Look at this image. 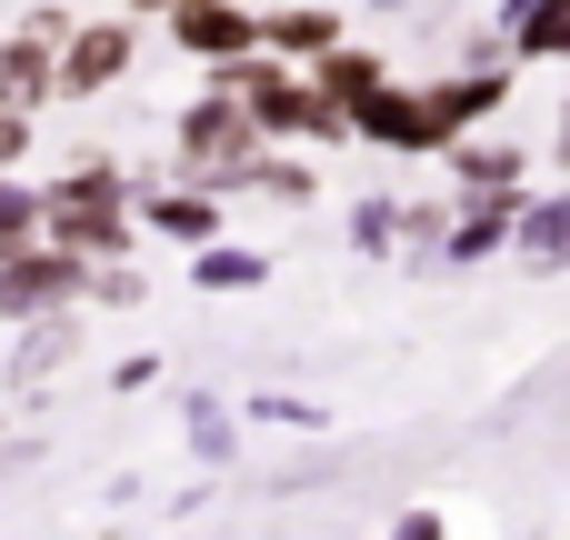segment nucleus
<instances>
[{
    "instance_id": "8",
    "label": "nucleus",
    "mask_w": 570,
    "mask_h": 540,
    "mask_svg": "<svg viewBox=\"0 0 570 540\" xmlns=\"http://www.w3.org/2000/svg\"><path fill=\"white\" fill-rule=\"evenodd\" d=\"M511 240H521L531 271H561V261H570V200H531V210H511Z\"/></svg>"
},
{
    "instance_id": "3",
    "label": "nucleus",
    "mask_w": 570,
    "mask_h": 540,
    "mask_svg": "<svg viewBox=\"0 0 570 540\" xmlns=\"http://www.w3.org/2000/svg\"><path fill=\"white\" fill-rule=\"evenodd\" d=\"M351 130H371L381 150H451V130H441L431 90H391V80L351 100Z\"/></svg>"
},
{
    "instance_id": "10",
    "label": "nucleus",
    "mask_w": 570,
    "mask_h": 540,
    "mask_svg": "<svg viewBox=\"0 0 570 540\" xmlns=\"http://www.w3.org/2000/svg\"><path fill=\"white\" fill-rule=\"evenodd\" d=\"M250 40H271V50H291V60H311V50H331V40H341V20H331V10H271V20H250Z\"/></svg>"
},
{
    "instance_id": "6",
    "label": "nucleus",
    "mask_w": 570,
    "mask_h": 540,
    "mask_svg": "<svg viewBox=\"0 0 570 540\" xmlns=\"http://www.w3.org/2000/svg\"><path fill=\"white\" fill-rule=\"evenodd\" d=\"M511 251V190H471L461 220H441V261H491Z\"/></svg>"
},
{
    "instance_id": "12",
    "label": "nucleus",
    "mask_w": 570,
    "mask_h": 540,
    "mask_svg": "<svg viewBox=\"0 0 570 540\" xmlns=\"http://www.w3.org/2000/svg\"><path fill=\"white\" fill-rule=\"evenodd\" d=\"M140 220H150V230H170V240H180V251H200V240H210V230H220V210H210V200H200V190H160V200H150V210H140Z\"/></svg>"
},
{
    "instance_id": "17",
    "label": "nucleus",
    "mask_w": 570,
    "mask_h": 540,
    "mask_svg": "<svg viewBox=\"0 0 570 540\" xmlns=\"http://www.w3.org/2000/svg\"><path fill=\"white\" fill-rule=\"evenodd\" d=\"M190 441H200V461H230V421H220V401H190Z\"/></svg>"
},
{
    "instance_id": "14",
    "label": "nucleus",
    "mask_w": 570,
    "mask_h": 540,
    "mask_svg": "<svg viewBox=\"0 0 570 540\" xmlns=\"http://www.w3.org/2000/svg\"><path fill=\"white\" fill-rule=\"evenodd\" d=\"M70 341H80V321H70V311H40V331L20 341V371H10V391H30L40 371H60V361H70Z\"/></svg>"
},
{
    "instance_id": "4",
    "label": "nucleus",
    "mask_w": 570,
    "mask_h": 540,
    "mask_svg": "<svg viewBox=\"0 0 570 540\" xmlns=\"http://www.w3.org/2000/svg\"><path fill=\"white\" fill-rule=\"evenodd\" d=\"M120 70H130V30H120V20H90V30H60V40H50V90H80V100H90V90H110Z\"/></svg>"
},
{
    "instance_id": "13",
    "label": "nucleus",
    "mask_w": 570,
    "mask_h": 540,
    "mask_svg": "<svg viewBox=\"0 0 570 540\" xmlns=\"http://www.w3.org/2000/svg\"><path fill=\"white\" fill-rule=\"evenodd\" d=\"M190 281H200V291H261V281H271V261H261V251H230V240H200Z\"/></svg>"
},
{
    "instance_id": "1",
    "label": "nucleus",
    "mask_w": 570,
    "mask_h": 540,
    "mask_svg": "<svg viewBox=\"0 0 570 540\" xmlns=\"http://www.w3.org/2000/svg\"><path fill=\"white\" fill-rule=\"evenodd\" d=\"M40 240H60V251H80V261L130 251L140 230H130V190H120V170H110V160H80L70 180H50V190H40Z\"/></svg>"
},
{
    "instance_id": "20",
    "label": "nucleus",
    "mask_w": 570,
    "mask_h": 540,
    "mask_svg": "<svg viewBox=\"0 0 570 540\" xmlns=\"http://www.w3.org/2000/svg\"><path fill=\"white\" fill-rule=\"evenodd\" d=\"M20 150H30V110H0V170H10Z\"/></svg>"
},
{
    "instance_id": "22",
    "label": "nucleus",
    "mask_w": 570,
    "mask_h": 540,
    "mask_svg": "<svg viewBox=\"0 0 570 540\" xmlns=\"http://www.w3.org/2000/svg\"><path fill=\"white\" fill-rule=\"evenodd\" d=\"M381 10H411V0H381Z\"/></svg>"
},
{
    "instance_id": "16",
    "label": "nucleus",
    "mask_w": 570,
    "mask_h": 540,
    "mask_svg": "<svg viewBox=\"0 0 570 540\" xmlns=\"http://www.w3.org/2000/svg\"><path fill=\"white\" fill-rule=\"evenodd\" d=\"M351 251H401V200H361L351 210Z\"/></svg>"
},
{
    "instance_id": "19",
    "label": "nucleus",
    "mask_w": 570,
    "mask_h": 540,
    "mask_svg": "<svg viewBox=\"0 0 570 540\" xmlns=\"http://www.w3.org/2000/svg\"><path fill=\"white\" fill-rule=\"evenodd\" d=\"M250 421H291V431H311L321 411H311V401H250Z\"/></svg>"
},
{
    "instance_id": "9",
    "label": "nucleus",
    "mask_w": 570,
    "mask_h": 540,
    "mask_svg": "<svg viewBox=\"0 0 570 540\" xmlns=\"http://www.w3.org/2000/svg\"><path fill=\"white\" fill-rule=\"evenodd\" d=\"M311 70H321V100H331V110H351L361 90H381V80H391V60H371V50H341V40H331V50H311Z\"/></svg>"
},
{
    "instance_id": "11",
    "label": "nucleus",
    "mask_w": 570,
    "mask_h": 540,
    "mask_svg": "<svg viewBox=\"0 0 570 540\" xmlns=\"http://www.w3.org/2000/svg\"><path fill=\"white\" fill-rule=\"evenodd\" d=\"M451 160H461V190H521V170H531L521 140H471V150H451Z\"/></svg>"
},
{
    "instance_id": "15",
    "label": "nucleus",
    "mask_w": 570,
    "mask_h": 540,
    "mask_svg": "<svg viewBox=\"0 0 570 540\" xmlns=\"http://www.w3.org/2000/svg\"><path fill=\"white\" fill-rule=\"evenodd\" d=\"M511 30H521V50H531V60H561V50H570V0H521V20H511Z\"/></svg>"
},
{
    "instance_id": "7",
    "label": "nucleus",
    "mask_w": 570,
    "mask_h": 540,
    "mask_svg": "<svg viewBox=\"0 0 570 540\" xmlns=\"http://www.w3.org/2000/svg\"><path fill=\"white\" fill-rule=\"evenodd\" d=\"M40 90H50V40L40 30H10L0 40V110H30Z\"/></svg>"
},
{
    "instance_id": "18",
    "label": "nucleus",
    "mask_w": 570,
    "mask_h": 540,
    "mask_svg": "<svg viewBox=\"0 0 570 540\" xmlns=\"http://www.w3.org/2000/svg\"><path fill=\"white\" fill-rule=\"evenodd\" d=\"M441 220H451V210L421 200V210H401V240H411V251H441Z\"/></svg>"
},
{
    "instance_id": "2",
    "label": "nucleus",
    "mask_w": 570,
    "mask_h": 540,
    "mask_svg": "<svg viewBox=\"0 0 570 540\" xmlns=\"http://www.w3.org/2000/svg\"><path fill=\"white\" fill-rule=\"evenodd\" d=\"M70 301H80V251H60V240L0 251V321H40V311H70Z\"/></svg>"
},
{
    "instance_id": "21",
    "label": "nucleus",
    "mask_w": 570,
    "mask_h": 540,
    "mask_svg": "<svg viewBox=\"0 0 570 540\" xmlns=\"http://www.w3.org/2000/svg\"><path fill=\"white\" fill-rule=\"evenodd\" d=\"M130 10H170V0H130Z\"/></svg>"
},
{
    "instance_id": "5",
    "label": "nucleus",
    "mask_w": 570,
    "mask_h": 540,
    "mask_svg": "<svg viewBox=\"0 0 570 540\" xmlns=\"http://www.w3.org/2000/svg\"><path fill=\"white\" fill-rule=\"evenodd\" d=\"M170 40L190 60H230V50H250V10L240 0H170Z\"/></svg>"
}]
</instances>
